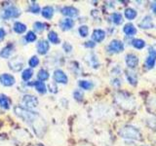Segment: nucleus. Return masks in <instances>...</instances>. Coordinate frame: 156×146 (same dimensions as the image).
Returning <instances> with one entry per match:
<instances>
[{
  "label": "nucleus",
  "instance_id": "1",
  "mask_svg": "<svg viewBox=\"0 0 156 146\" xmlns=\"http://www.w3.org/2000/svg\"><path fill=\"white\" fill-rule=\"evenodd\" d=\"M15 113L17 116H19L20 118H22L24 122H27V124H29L31 127H33L35 133L39 135L38 130H40L45 128V124H44L43 120L41 119V117L39 116L38 113L36 112H32L29 109H26L22 106H17L14 108Z\"/></svg>",
  "mask_w": 156,
  "mask_h": 146
},
{
  "label": "nucleus",
  "instance_id": "2",
  "mask_svg": "<svg viewBox=\"0 0 156 146\" xmlns=\"http://www.w3.org/2000/svg\"><path fill=\"white\" fill-rule=\"evenodd\" d=\"M119 135L122 138L132 139V140H141V134L140 131L136 129L133 126H124L119 130Z\"/></svg>",
  "mask_w": 156,
  "mask_h": 146
},
{
  "label": "nucleus",
  "instance_id": "3",
  "mask_svg": "<svg viewBox=\"0 0 156 146\" xmlns=\"http://www.w3.org/2000/svg\"><path fill=\"white\" fill-rule=\"evenodd\" d=\"M116 101L118 104L126 109H132L135 106V100L132 96L125 94V92H119L116 95Z\"/></svg>",
  "mask_w": 156,
  "mask_h": 146
},
{
  "label": "nucleus",
  "instance_id": "4",
  "mask_svg": "<svg viewBox=\"0 0 156 146\" xmlns=\"http://www.w3.org/2000/svg\"><path fill=\"white\" fill-rule=\"evenodd\" d=\"M156 62V45H151L148 48V56L144 61V65L147 69H152Z\"/></svg>",
  "mask_w": 156,
  "mask_h": 146
},
{
  "label": "nucleus",
  "instance_id": "5",
  "mask_svg": "<svg viewBox=\"0 0 156 146\" xmlns=\"http://www.w3.org/2000/svg\"><path fill=\"white\" fill-rule=\"evenodd\" d=\"M107 50H108L109 53L111 54H118V53H121L122 51L124 50V44L122 41L120 40H112L108 47H107Z\"/></svg>",
  "mask_w": 156,
  "mask_h": 146
},
{
  "label": "nucleus",
  "instance_id": "6",
  "mask_svg": "<svg viewBox=\"0 0 156 146\" xmlns=\"http://www.w3.org/2000/svg\"><path fill=\"white\" fill-rule=\"evenodd\" d=\"M22 103H23V105L26 106L27 109L33 108V107H36L38 105V99H37V97L33 96L26 95L23 97Z\"/></svg>",
  "mask_w": 156,
  "mask_h": 146
},
{
  "label": "nucleus",
  "instance_id": "7",
  "mask_svg": "<svg viewBox=\"0 0 156 146\" xmlns=\"http://www.w3.org/2000/svg\"><path fill=\"white\" fill-rule=\"evenodd\" d=\"M20 14L21 13H20L19 9H17L16 7H9L4 10V12L2 14V18L5 19H12V18H18L20 16Z\"/></svg>",
  "mask_w": 156,
  "mask_h": 146
},
{
  "label": "nucleus",
  "instance_id": "8",
  "mask_svg": "<svg viewBox=\"0 0 156 146\" xmlns=\"http://www.w3.org/2000/svg\"><path fill=\"white\" fill-rule=\"evenodd\" d=\"M23 66V61L21 57H14L9 62V67L14 71H20Z\"/></svg>",
  "mask_w": 156,
  "mask_h": 146
},
{
  "label": "nucleus",
  "instance_id": "9",
  "mask_svg": "<svg viewBox=\"0 0 156 146\" xmlns=\"http://www.w3.org/2000/svg\"><path fill=\"white\" fill-rule=\"evenodd\" d=\"M54 80L57 83H61V84H66L68 81L66 73L61 69H57L54 72Z\"/></svg>",
  "mask_w": 156,
  "mask_h": 146
},
{
  "label": "nucleus",
  "instance_id": "10",
  "mask_svg": "<svg viewBox=\"0 0 156 146\" xmlns=\"http://www.w3.org/2000/svg\"><path fill=\"white\" fill-rule=\"evenodd\" d=\"M0 83L6 87H11L15 84V78L12 75L4 73V74L0 75Z\"/></svg>",
  "mask_w": 156,
  "mask_h": 146
},
{
  "label": "nucleus",
  "instance_id": "11",
  "mask_svg": "<svg viewBox=\"0 0 156 146\" xmlns=\"http://www.w3.org/2000/svg\"><path fill=\"white\" fill-rule=\"evenodd\" d=\"M139 63V58L134 54H128L126 56V64L129 68H135L136 67Z\"/></svg>",
  "mask_w": 156,
  "mask_h": 146
},
{
  "label": "nucleus",
  "instance_id": "12",
  "mask_svg": "<svg viewBox=\"0 0 156 146\" xmlns=\"http://www.w3.org/2000/svg\"><path fill=\"white\" fill-rule=\"evenodd\" d=\"M62 13L63 15H66L67 17H70V18H75L78 16V10L74 7H71V6H66V7H63L62 9Z\"/></svg>",
  "mask_w": 156,
  "mask_h": 146
},
{
  "label": "nucleus",
  "instance_id": "13",
  "mask_svg": "<svg viewBox=\"0 0 156 146\" xmlns=\"http://www.w3.org/2000/svg\"><path fill=\"white\" fill-rule=\"evenodd\" d=\"M139 26H140V27L144 28V29L152 28L154 26L153 22H152V18L150 16H145L143 19H141V22L140 23Z\"/></svg>",
  "mask_w": 156,
  "mask_h": 146
},
{
  "label": "nucleus",
  "instance_id": "14",
  "mask_svg": "<svg viewBox=\"0 0 156 146\" xmlns=\"http://www.w3.org/2000/svg\"><path fill=\"white\" fill-rule=\"evenodd\" d=\"M49 43L46 40H40L37 44V51L40 55H45V54L49 51Z\"/></svg>",
  "mask_w": 156,
  "mask_h": 146
},
{
  "label": "nucleus",
  "instance_id": "15",
  "mask_svg": "<svg viewBox=\"0 0 156 146\" xmlns=\"http://www.w3.org/2000/svg\"><path fill=\"white\" fill-rule=\"evenodd\" d=\"M105 32L102 29H95L92 35L93 40L96 42H101L105 39Z\"/></svg>",
  "mask_w": 156,
  "mask_h": 146
},
{
  "label": "nucleus",
  "instance_id": "16",
  "mask_svg": "<svg viewBox=\"0 0 156 146\" xmlns=\"http://www.w3.org/2000/svg\"><path fill=\"white\" fill-rule=\"evenodd\" d=\"M74 26V22L71 19H62L60 23V26L62 27V30H69Z\"/></svg>",
  "mask_w": 156,
  "mask_h": 146
},
{
  "label": "nucleus",
  "instance_id": "17",
  "mask_svg": "<svg viewBox=\"0 0 156 146\" xmlns=\"http://www.w3.org/2000/svg\"><path fill=\"white\" fill-rule=\"evenodd\" d=\"M123 31H124V33L126 34V35L133 36V35H135V34L136 33V28L135 27L134 24L127 23V24H125V26L123 28Z\"/></svg>",
  "mask_w": 156,
  "mask_h": 146
},
{
  "label": "nucleus",
  "instance_id": "18",
  "mask_svg": "<svg viewBox=\"0 0 156 146\" xmlns=\"http://www.w3.org/2000/svg\"><path fill=\"white\" fill-rule=\"evenodd\" d=\"M14 31L16 32V33H19V34H22L23 33L24 31L27 30V26L26 24H23L22 23H20V22H16L14 23Z\"/></svg>",
  "mask_w": 156,
  "mask_h": 146
},
{
  "label": "nucleus",
  "instance_id": "19",
  "mask_svg": "<svg viewBox=\"0 0 156 146\" xmlns=\"http://www.w3.org/2000/svg\"><path fill=\"white\" fill-rule=\"evenodd\" d=\"M42 16L45 19H51L54 15V9L51 6H46L42 9Z\"/></svg>",
  "mask_w": 156,
  "mask_h": 146
},
{
  "label": "nucleus",
  "instance_id": "20",
  "mask_svg": "<svg viewBox=\"0 0 156 146\" xmlns=\"http://www.w3.org/2000/svg\"><path fill=\"white\" fill-rule=\"evenodd\" d=\"M32 86H34L35 87V89L37 90V92H39V94H45L46 92V86H45V84H44L43 82H34V83H32L31 84Z\"/></svg>",
  "mask_w": 156,
  "mask_h": 146
},
{
  "label": "nucleus",
  "instance_id": "21",
  "mask_svg": "<svg viewBox=\"0 0 156 146\" xmlns=\"http://www.w3.org/2000/svg\"><path fill=\"white\" fill-rule=\"evenodd\" d=\"M89 57H90V60H89V63L90 65L93 67V68H98L100 65V62H99V60H98L97 56L95 55V54H89Z\"/></svg>",
  "mask_w": 156,
  "mask_h": 146
},
{
  "label": "nucleus",
  "instance_id": "22",
  "mask_svg": "<svg viewBox=\"0 0 156 146\" xmlns=\"http://www.w3.org/2000/svg\"><path fill=\"white\" fill-rule=\"evenodd\" d=\"M110 19H111V22L115 24H121L122 22H123V17H122V15L119 13H113L110 16Z\"/></svg>",
  "mask_w": 156,
  "mask_h": 146
},
{
  "label": "nucleus",
  "instance_id": "23",
  "mask_svg": "<svg viewBox=\"0 0 156 146\" xmlns=\"http://www.w3.org/2000/svg\"><path fill=\"white\" fill-rule=\"evenodd\" d=\"M127 79H128L130 84L133 86H136V83H138V76L134 72H127Z\"/></svg>",
  "mask_w": 156,
  "mask_h": 146
},
{
  "label": "nucleus",
  "instance_id": "24",
  "mask_svg": "<svg viewBox=\"0 0 156 146\" xmlns=\"http://www.w3.org/2000/svg\"><path fill=\"white\" fill-rule=\"evenodd\" d=\"M125 17L128 19H136V10H134L133 8H127L126 10H125Z\"/></svg>",
  "mask_w": 156,
  "mask_h": 146
},
{
  "label": "nucleus",
  "instance_id": "25",
  "mask_svg": "<svg viewBox=\"0 0 156 146\" xmlns=\"http://www.w3.org/2000/svg\"><path fill=\"white\" fill-rule=\"evenodd\" d=\"M0 106L4 109L10 108V100L6 96H4V95L0 96Z\"/></svg>",
  "mask_w": 156,
  "mask_h": 146
},
{
  "label": "nucleus",
  "instance_id": "26",
  "mask_svg": "<svg viewBox=\"0 0 156 146\" xmlns=\"http://www.w3.org/2000/svg\"><path fill=\"white\" fill-rule=\"evenodd\" d=\"M48 39L51 43L54 44H58L60 43V38H58V34L55 31H50L48 34Z\"/></svg>",
  "mask_w": 156,
  "mask_h": 146
},
{
  "label": "nucleus",
  "instance_id": "27",
  "mask_svg": "<svg viewBox=\"0 0 156 146\" xmlns=\"http://www.w3.org/2000/svg\"><path fill=\"white\" fill-rule=\"evenodd\" d=\"M12 49H13L12 46H7V47L3 48L1 52H0V56L4 58H8L10 57V55L12 54Z\"/></svg>",
  "mask_w": 156,
  "mask_h": 146
},
{
  "label": "nucleus",
  "instance_id": "28",
  "mask_svg": "<svg viewBox=\"0 0 156 146\" xmlns=\"http://www.w3.org/2000/svg\"><path fill=\"white\" fill-rule=\"evenodd\" d=\"M132 45H133L136 49H139V50H140V49L144 48L145 42L143 40V39H134V40L132 41Z\"/></svg>",
  "mask_w": 156,
  "mask_h": 146
},
{
  "label": "nucleus",
  "instance_id": "29",
  "mask_svg": "<svg viewBox=\"0 0 156 146\" xmlns=\"http://www.w3.org/2000/svg\"><path fill=\"white\" fill-rule=\"evenodd\" d=\"M79 86L80 88H82L83 90H91L94 85H93V83L90 82V81H86V80H81L79 81Z\"/></svg>",
  "mask_w": 156,
  "mask_h": 146
},
{
  "label": "nucleus",
  "instance_id": "30",
  "mask_svg": "<svg viewBox=\"0 0 156 146\" xmlns=\"http://www.w3.org/2000/svg\"><path fill=\"white\" fill-rule=\"evenodd\" d=\"M32 75H33L32 70L30 69V68H27V69H24L23 71L22 78H23V80H24V81H28L32 77Z\"/></svg>",
  "mask_w": 156,
  "mask_h": 146
},
{
  "label": "nucleus",
  "instance_id": "31",
  "mask_svg": "<svg viewBox=\"0 0 156 146\" xmlns=\"http://www.w3.org/2000/svg\"><path fill=\"white\" fill-rule=\"evenodd\" d=\"M37 76H38V79L40 80V82H43V81L48 80V78H49V73H48L45 69H41V70H39Z\"/></svg>",
  "mask_w": 156,
  "mask_h": 146
},
{
  "label": "nucleus",
  "instance_id": "32",
  "mask_svg": "<svg viewBox=\"0 0 156 146\" xmlns=\"http://www.w3.org/2000/svg\"><path fill=\"white\" fill-rule=\"evenodd\" d=\"M78 31H79V34L82 37H86L88 33H89V28H88L87 26H81L78 29Z\"/></svg>",
  "mask_w": 156,
  "mask_h": 146
},
{
  "label": "nucleus",
  "instance_id": "33",
  "mask_svg": "<svg viewBox=\"0 0 156 146\" xmlns=\"http://www.w3.org/2000/svg\"><path fill=\"white\" fill-rule=\"evenodd\" d=\"M34 29L37 31V32H42L44 29H45V24L40 23V22H36L35 23H34Z\"/></svg>",
  "mask_w": 156,
  "mask_h": 146
},
{
  "label": "nucleus",
  "instance_id": "34",
  "mask_svg": "<svg viewBox=\"0 0 156 146\" xmlns=\"http://www.w3.org/2000/svg\"><path fill=\"white\" fill-rule=\"evenodd\" d=\"M26 40L27 42H33L36 40V35L33 31H29L26 35Z\"/></svg>",
  "mask_w": 156,
  "mask_h": 146
},
{
  "label": "nucleus",
  "instance_id": "35",
  "mask_svg": "<svg viewBox=\"0 0 156 146\" xmlns=\"http://www.w3.org/2000/svg\"><path fill=\"white\" fill-rule=\"evenodd\" d=\"M28 63H29V65H30L31 67H35V66H37V65H38V63H39L38 57H37L36 56L31 57V58H30V60H29Z\"/></svg>",
  "mask_w": 156,
  "mask_h": 146
},
{
  "label": "nucleus",
  "instance_id": "36",
  "mask_svg": "<svg viewBox=\"0 0 156 146\" xmlns=\"http://www.w3.org/2000/svg\"><path fill=\"white\" fill-rule=\"evenodd\" d=\"M29 11L31 13H34V14H37L40 12V7H39V5L36 4V3H33L30 5V8H29Z\"/></svg>",
  "mask_w": 156,
  "mask_h": 146
},
{
  "label": "nucleus",
  "instance_id": "37",
  "mask_svg": "<svg viewBox=\"0 0 156 146\" xmlns=\"http://www.w3.org/2000/svg\"><path fill=\"white\" fill-rule=\"evenodd\" d=\"M73 96H74V99L76 100H82L83 99V94H82V92L79 91V90H77L75 91L74 92H73Z\"/></svg>",
  "mask_w": 156,
  "mask_h": 146
},
{
  "label": "nucleus",
  "instance_id": "38",
  "mask_svg": "<svg viewBox=\"0 0 156 146\" xmlns=\"http://www.w3.org/2000/svg\"><path fill=\"white\" fill-rule=\"evenodd\" d=\"M63 49H65V51H66V53H69V52L72 50V46L70 45L69 43L66 42L65 44H63Z\"/></svg>",
  "mask_w": 156,
  "mask_h": 146
},
{
  "label": "nucleus",
  "instance_id": "39",
  "mask_svg": "<svg viewBox=\"0 0 156 146\" xmlns=\"http://www.w3.org/2000/svg\"><path fill=\"white\" fill-rule=\"evenodd\" d=\"M96 46V43H94L93 41H88L85 43V47L87 48H94Z\"/></svg>",
  "mask_w": 156,
  "mask_h": 146
},
{
  "label": "nucleus",
  "instance_id": "40",
  "mask_svg": "<svg viewBox=\"0 0 156 146\" xmlns=\"http://www.w3.org/2000/svg\"><path fill=\"white\" fill-rule=\"evenodd\" d=\"M151 10H152V12L154 14H156V1L151 3Z\"/></svg>",
  "mask_w": 156,
  "mask_h": 146
},
{
  "label": "nucleus",
  "instance_id": "41",
  "mask_svg": "<svg viewBox=\"0 0 156 146\" xmlns=\"http://www.w3.org/2000/svg\"><path fill=\"white\" fill-rule=\"evenodd\" d=\"M5 30L3 28H0V40H2V39L4 38V36H5Z\"/></svg>",
  "mask_w": 156,
  "mask_h": 146
}]
</instances>
